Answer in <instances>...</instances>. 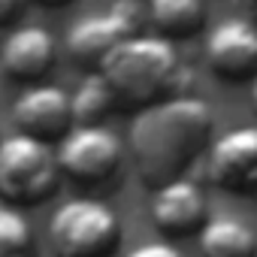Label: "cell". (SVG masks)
Listing matches in <instances>:
<instances>
[{"mask_svg":"<svg viewBox=\"0 0 257 257\" xmlns=\"http://www.w3.org/2000/svg\"><path fill=\"white\" fill-rule=\"evenodd\" d=\"M215 115L200 97H167L140 109L131 124V155L140 179L161 188L182 179L212 146Z\"/></svg>","mask_w":257,"mask_h":257,"instance_id":"1","label":"cell"},{"mask_svg":"<svg viewBox=\"0 0 257 257\" xmlns=\"http://www.w3.org/2000/svg\"><path fill=\"white\" fill-rule=\"evenodd\" d=\"M109 82L118 109H146L167 97H176L185 85V64L167 37L137 34L112 49V55L100 67Z\"/></svg>","mask_w":257,"mask_h":257,"instance_id":"2","label":"cell"},{"mask_svg":"<svg viewBox=\"0 0 257 257\" xmlns=\"http://www.w3.org/2000/svg\"><path fill=\"white\" fill-rule=\"evenodd\" d=\"M61 182L58 158L49 143L16 134L0 140V200L13 209L46 203Z\"/></svg>","mask_w":257,"mask_h":257,"instance_id":"3","label":"cell"},{"mask_svg":"<svg viewBox=\"0 0 257 257\" xmlns=\"http://www.w3.org/2000/svg\"><path fill=\"white\" fill-rule=\"evenodd\" d=\"M55 257H112L121 245L118 215L91 197L67 200L49 224Z\"/></svg>","mask_w":257,"mask_h":257,"instance_id":"4","label":"cell"},{"mask_svg":"<svg viewBox=\"0 0 257 257\" xmlns=\"http://www.w3.org/2000/svg\"><path fill=\"white\" fill-rule=\"evenodd\" d=\"M143 7L137 0H112L106 13H91L67 31V55L85 73H100L103 61L124 40L143 34Z\"/></svg>","mask_w":257,"mask_h":257,"instance_id":"5","label":"cell"},{"mask_svg":"<svg viewBox=\"0 0 257 257\" xmlns=\"http://www.w3.org/2000/svg\"><path fill=\"white\" fill-rule=\"evenodd\" d=\"M58 170L79 188H97L118 176L121 170V143L103 124H76L61 140Z\"/></svg>","mask_w":257,"mask_h":257,"instance_id":"6","label":"cell"},{"mask_svg":"<svg viewBox=\"0 0 257 257\" xmlns=\"http://www.w3.org/2000/svg\"><path fill=\"white\" fill-rule=\"evenodd\" d=\"M206 170L215 188L236 197H257V124L221 134L206 152Z\"/></svg>","mask_w":257,"mask_h":257,"instance_id":"7","label":"cell"},{"mask_svg":"<svg viewBox=\"0 0 257 257\" xmlns=\"http://www.w3.org/2000/svg\"><path fill=\"white\" fill-rule=\"evenodd\" d=\"M13 124L16 131L25 137H34L40 143H61L73 127V100L67 91L55 88V85H37L22 91L13 100Z\"/></svg>","mask_w":257,"mask_h":257,"instance_id":"8","label":"cell"},{"mask_svg":"<svg viewBox=\"0 0 257 257\" xmlns=\"http://www.w3.org/2000/svg\"><path fill=\"white\" fill-rule=\"evenodd\" d=\"M206 61L224 82H245L257 76V25L248 19H227L206 37Z\"/></svg>","mask_w":257,"mask_h":257,"instance_id":"9","label":"cell"},{"mask_svg":"<svg viewBox=\"0 0 257 257\" xmlns=\"http://www.w3.org/2000/svg\"><path fill=\"white\" fill-rule=\"evenodd\" d=\"M152 224L173 239L200 233V227L206 224V197L200 191V185H194L191 179H173L161 188H155L152 197Z\"/></svg>","mask_w":257,"mask_h":257,"instance_id":"10","label":"cell"},{"mask_svg":"<svg viewBox=\"0 0 257 257\" xmlns=\"http://www.w3.org/2000/svg\"><path fill=\"white\" fill-rule=\"evenodd\" d=\"M55 55H58L55 37L46 28L22 25L0 46V70L13 82L31 85V82H40L43 76H49V70L55 67Z\"/></svg>","mask_w":257,"mask_h":257,"instance_id":"11","label":"cell"},{"mask_svg":"<svg viewBox=\"0 0 257 257\" xmlns=\"http://www.w3.org/2000/svg\"><path fill=\"white\" fill-rule=\"evenodd\" d=\"M197 242L203 257H257V236L239 218H206Z\"/></svg>","mask_w":257,"mask_h":257,"instance_id":"12","label":"cell"},{"mask_svg":"<svg viewBox=\"0 0 257 257\" xmlns=\"http://www.w3.org/2000/svg\"><path fill=\"white\" fill-rule=\"evenodd\" d=\"M152 25L167 40L191 37L206 22V0H152L149 4Z\"/></svg>","mask_w":257,"mask_h":257,"instance_id":"13","label":"cell"},{"mask_svg":"<svg viewBox=\"0 0 257 257\" xmlns=\"http://www.w3.org/2000/svg\"><path fill=\"white\" fill-rule=\"evenodd\" d=\"M70 100H73L76 124H103L112 115V109H118L115 94H112L109 82L103 79V73H88Z\"/></svg>","mask_w":257,"mask_h":257,"instance_id":"14","label":"cell"},{"mask_svg":"<svg viewBox=\"0 0 257 257\" xmlns=\"http://www.w3.org/2000/svg\"><path fill=\"white\" fill-rule=\"evenodd\" d=\"M0 257H37L31 221L7 203L0 206Z\"/></svg>","mask_w":257,"mask_h":257,"instance_id":"15","label":"cell"},{"mask_svg":"<svg viewBox=\"0 0 257 257\" xmlns=\"http://www.w3.org/2000/svg\"><path fill=\"white\" fill-rule=\"evenodd\" d=\"M127 257H182V251L170 242H146V245L134 248Z\"/></svg>","mask_w":257,"mask_h":257,"instance_id":"16","label":"cell"},{"mask_svg":"<svg viewBox=\"0 0 257 257\" xmlns=\"http://www.w3.org/2000/svg\"><path fill=\"white\" fill-rule=\"evenodd\" d=\"M25 7H28V0H0V28L10 25Z\"/></svg>","mask_w":257,"mask_h":257,"instance_id":"17","label":"cell"},{"mask_svg":"<svg viewBox=\"0 0 257 257\" xmlns=\"http://www.w3.org/2000/svg\"><path fill=\"white\" fill-rule=\"evenodd\" d=\"M233 4H236V10L242 13V19H248V22L257 25V0H233Z\"/></svg>","mask_w":257,"mask_h":257,"instance_id":"18","label":"cell"},{"mask_svg":"<svg viewBox=\"0 0 257 257\" xmlns=\"http://www.w3.org/2000/svg\"><path fill=\"white\" fill-rule=\"evenodd\" d=\"M37 4H43V7H67L73 0H37Z\"/></svg>","mask_w":257,"mask_h":257,"instance_id":"19","label":"cell"},{"mask_svg":"<svg viewBox=\"0 0 257 257\" xmlns=\"http://www.w3.org/2000/svg\"><path fill=\"white\" fill-rule=\"evenodd\" d=\"M251 106H254V112H257V76L251 79Z\"/></svg>","mask_w":257,"mask_h":257,"instance_id":"20","label":"cell"}]
</instances>
